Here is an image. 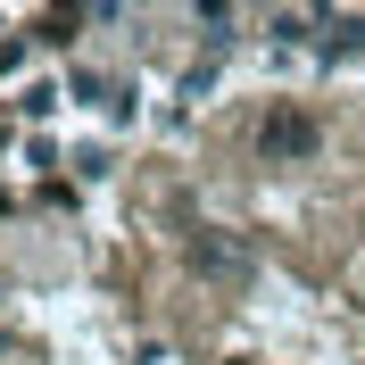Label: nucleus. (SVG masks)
Masks as SVG:
<instances>
[{"instance_id": "obj_2", "label": "nucleus", "mask_w": 365, "mask_h": 365, "mask_svg": "<svg viewBox=\"0 0 365 365\" xmlns=\"http://www.w3.org/2000/svg\"><path fill=\"white\" fill-rule=\"evenodd\" d=\"M241 365H250V357H241Z\"/></svg>"}, {"instance_id": "obj_1", "label": "nucleus", "mask_w": 365, "mask_h": 365, "mask_svg": "<svg viewBox=\"0 0 365 365\" xmlns=\"http://www.w3.org/2000/svg\"><path fill=\"white\" fill-rule=\"evenodd\" d=\"M307 150H316V116H307V108H266L257 158H307Z\"/></svg>"}]
</instances>
